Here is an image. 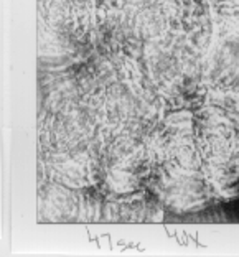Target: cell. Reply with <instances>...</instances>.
Returning <instances> with one entry per match:
<instances>
[{
    "mask_svg": "<svg viewBox=\"0 0 239 257\" xmlns=\"http://www.w3.org/2000/svg\"><path fill=\"white\" fill-rule=\"evenodd\" d=\"M203 101L224 104L239 112V0H203Z\"/></svg>",
    "mask_w": 239,
    "mask_h": 257,
    "instance_id": "cell-2",
    "label": "cell"
},
{
    "mask_svg": "<svg viewBox=\"0 0 239 257\" xmlns=\"http://www.w3.org/2000/svg\"><path fill=\"white\" fill-rule=\"evenodd\" d=\"M191 109H168L149 149L147 191L173 213L203 211L218 203L203 170Z\"/></svg>",
    "mask_w": 239,
    "mask_h": 257,
    "instance_id": "cell-1",
    "label": "cell"
},
{
    "mask_svg": "<svg viewBox=\"0 0 239 257\" xmlns=\"http://www.w3.org/2000/svg\"><path fill=\"white\" fill-rule=\"evenodd\" d=\"M193 128L203 170L218 203L239 198V112L201 101L193 109Z\"/></svg>",
    "mask_w": 239,
    "mask_h": 257,
    "instance_id": "cell-3",
    "label": "cell"
}]
</instances>
